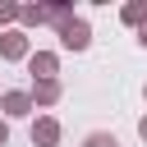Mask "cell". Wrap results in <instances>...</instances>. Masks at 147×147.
Instances as JSON below:
<instances>
[{
  "label": "cell",
  "mask_w": 147,
  "mask_h": 147,
  "mask_svg": "<svg viewBox=\"0 0 147 147\" xmlns=\"http://www.w3.org/2000/svg\"><path fill=\"white\" fill-rule=\"evenodd\" d=\"M28 55H32V37L23 28H5L0 32V60L5 64H23Z\"/></svg>",
  "instance_id": "1"
},
{
  "label": "cell",
  "mask_w": 147,
  "mask_h": 147,
  "mask_svg": "<svg viewBox=\"0 0 147 147\" xmlns=\"http://www.w3.org/2000/svg\"><path fill=\"white\" fill-rule=\"evenodd\" d=\"M55 37H60L64 51H87V46H92V23H87L83 14H74L64 28H55Z\"/></svg>",
  "instance_id": "2"
},
{
  "label": "cell",
  "mask_w": 147,
  "mask_h": 147,
  "mask_svg": "<svg viewBox=\"0 0 147 147\" xmlns=\"http://www.w3.org/2000/svg\"><path fill=\"white\" fill-rule=\"evenodd\" d=\"M28 74H32V83H46V78H60V55L55 51H32L28 60Z\"/></svg>",
  "instance_id": "3"
},
{
  "label": "cell",
  "mask_w": 147,
  "mask_h": 147,
  "mask_svg": "<svg viewBox=\"0 0 147 147\" xmlns=\"http://www.w3.org/2000/svg\"><path fill=\"white\" fill-rule=\"evenodd\" d=\"M28 115H32V96H28L23 87L0 92V119H28Z\"/></svg>",
  "instance_id": "4"
},
{
  "label": "cell",
  "mask_w": 147,
  "mask_h": 147,
  "mask_svg": "<svg viewBox=\"0 0 147 147\" xmlns=\"http://www.w3.org/2000/svg\"><path fill=\"white\" fill-rule=\"evenodd\" d=\"M28 96H32V110H51V106H60V96H64V83H60V78L32 83V87H28Z\"/></svg>",
  "instance_id": "5"
},
{
  "label": "cell",
  "mask_w": 147,
  "mask_h": 147,
  "mask_svg": "<svg viewBox=\"0 0 147 147\" xmlns=\"http://www.w3.org/2000/svg\"><path fill=\"white\" fill-rule=\"evenodd\" d=\"M60 138H64V129H60L55 115H37L32 119V147H60Z\"/></svg>",
  "instance_id": "6"
},
{
  "label": "cell",
  "mask_w": 147,
  "mask_h": 147,
  "mask_svg": "<svg viewBox=\"0 0 147 147\" xmlns=\"http://www.w3.org/2000/svg\"><path fill=\"white\" fill-rule=\"evenodd\" d=\"M119 23L138 32V28L147 23V0H129V5H119Z\"/></svg>",
  "instance_id": "7"
},
{
  "label": "cell",
  "mask_w": 147,
  "mask_h": 147,
  "mask_svg": "<svg viewBox=\"0 0 147 147\" xmlns=\"http://www.w3.org/2000/svg\"><path fill=\"white\" fill-rule=\"evenodd\" d=\"M74 14H78L74 0H51V5H46V23H51V28H64Z\"/></svg>",
  "instance_id": "8"
},
{
  "label": "cell",
  "mask_w": 147,
  "mask_h": 147,
  "mask_svg": "<svg viewBox=\"0 0 147 147\" xmlns=\"http://www.w3.org/2000/svg\"><path fill=\"white\" fill-rule=\"evenodd\" d=\"M46 23V5H18V28H41Z\"/></svg>",
  "instance_id": "9"
},
{
  "label": "cell",
  "mask_w": 147,
  "mask_h": 147,
  "mask_svg": "<svg viewBox=\"0 0 147 147\" xmlns=\"http://www.w3.org/2000/svg\"><path fill=\"white\" fill-rule=\"evenodd\" d=\"M83 147H119V138H115L110 129H92V133L83 138Z\"/></svg>",
  "instance_id": "10"
},
{
  "label": "cell",
  "mask_w": 147,
  "mask_h": 147,
  "mask_svg": "<svg viewBox=\"0 0 147 147\" xmlns=\"http://www.w3.org/2000/svg\"><path fill=\"white\" fill-rule=\"evenodd\" d=\"M5 28H18V5L14 0H0V32Z\"/></svg>",
  "instance_id": "11"
},
{
  "label": "cell",
  "mask_w": 147,
  "mask_h": 147,
  "mask_svg": "<svg viewBox=\"0 0 147 147\" xmlns=\"http://www.w3.org/2000/svg\"><path fill=\"white\" fill-rule=\"evenodd\" d=\"M0 147H9V119H0Z\"/></svg>",
  "instance_id": "12"
},
{
  "label": "cell",
  "mask_w": 147,
  "mask_h": 147,
  "mask_svg": "<svg viewBox=\"0 0 147 147\" xmlns=\"http://www.w3.org/2000/svg\"><path fill=\"white\" fill-rule=\"evenodd\" d=\"M138 138H142V142H147V115H142V119H138Z\"/></svg>",
  "instance_id": "13"
},
{
  "label": "cell",
  "mask_w": 147,
  "mask_h": 147,
  "mask_svg": "<svg viewBox=\"0 0 147 147\" xmlns=\"http://www.w3.org/2000/svg\"><path fill=\"white\" fill-rule=\"evenodd\" d=\"M138 46H147V23H142V28H138Z\"/></svg>",
  "instance_id": "14"
},
{
  "label": "cell",
  "mask_w": 147,
  "mask_h": 147,
  "mask_svg": "<svg viewBox=\"0 0 147 147\" xmlns=\"http://www.w3.org/2000/svg\"><path fill=\"white\" fill-rule=\"evenodd\" d=\"M142 96H147V83H142Z\"/></svg>",
  "instance_id": "15"
}]
</instances>
